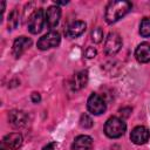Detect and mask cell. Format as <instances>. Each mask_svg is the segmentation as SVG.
I'll use <instances>...</instances> for the list:
<instances>
[{
	"label": "cell",
	"mask_w": 150,
	"mask_h": 150,
	"mask_svg": "<svg viewBox=\"0 0 150 150\" xmlns=\"http://www.w3.org/2000/svg\"><path fill=\"white\" fill-rule=\"evenodd\" d=\"M61 19V9L57 6H50L48 7L46 12V22L49 28H55Z\"/></svg>",
	"instance_id": "8fae6325"
},
{
	"label": "cell",
	"mask_w": 150,
	"mask_h": 150,
	"mask_svg": "<svg viewBox=\"0 0 150 150\" xmlns=\"http://www.w3.org/2000/svg\"><path fill=\"white\" fill-rule=\"evenodd\" d=\"M22 144V136L19 132H12L6 135L0 145V150H18Z\"/></svg>",
	"instance_id": "52a82bcc"
},
{
	"label": "cell",
	"mask_w": 150,
	"mask_h": 150,
	"mask_svg": "<svg viewBox=\"0 0 150 150\" xmlns=\"http://www.w3.org/2000/svg\"><path fill=\"white\" fill-rule=\"evenodd\" d=\"M84 30H86V23L83 21H74L73 23H70L67 27L64 33L68 38L74 39V38H77V36L82 35Z\"/></svg>",
	"instance_id": "9a60e30c"
},
{
	"label": "cell",
	"mask_w": 150,
	"mask_h": 150,
	"mask_svg": "<svg viewBox=\"0 0 150 150\" xmlns=\"http://www.w3.org/2000/svg\"><path fill=\"white\" fill-rule=\"evenodd\" d=\"M84 55H86V57H88V59L95 57V56H96V49H95L94 47H88V48L86 49V52H84Z\"/></svg>",
	"instance_id": "ffe728a7"
},
{
	"label": "cell",
	"mask_w": 150,
	"mask_h": 150,
	"mask_svg": "<svg viewBox=\"0 0 150 150\" xmlns=\"http://www.w3.org/2000/svg\"><path fill=\"white\" fill-rule=\"evenodd\" d=\"M132 5L129 1L125 0H118V1H110L108 6L105 7L104 18L108 23H114L122 19L127 13L130 12Z\"/></svg>",
	"instance_id": "6da1fadb"
},
{
	"label": "cell",
	"mask_w": 150,
	"mask_h": 150,
	"mask_svg": "<svg viewBox=\"0 0 150 150\" xmlns=\"http://www.w3.org/2000/svg\"><path fill=\"white\" fill-rule=\"evenodd\" d=\"M8 121L14 128H22L28 122V116L25 111L21 110H12L8 114Z\"/></svg>",
	"instance_id": "30bf717a"
},
{
	"label": "cell",
	"mask_w": 150,
	"mask_h": 150,
	"mask_svg": "<svg viewBox=\"0 0 150 150\" xmlns=\"http://www.w3.org/2000/svg\"><path fill=\"white\" fill-rule=\"evenodd\" d=\"M135 56L138 62L146 63L150 61V43L149 42H142L137 46L135 50Z\"/></svg>",
	"instance_id": "7c38bea8"
},
{
	"label": "cell",
	"mask_w": 150,
	"mask_h": 150,
	"mask_svg": "<svg viewBox=\"0 0 150 150\" xmlns=\"http://www.w3.org/2000/svg\"><path fill=\"white\" fill-rule=\"evenodd\" d=\"M87 108L93 115H101L105 111L107 105L102 96H100L96 93H93L87 101Z\"/></svg>",
	"instance_id": "5b68a950"
},
{
	"label": "cell",
	"mask_w": 150,
	"mask_h": 150,
	"mask_svg": "<svg viewBox=\"0 0 150 150\" xmlns=\"http://www.w3.org/2000/svg\"><path fill=\"white\" fill-rule=\"evenodd\" d=\"M139 34L144 38L150 36V18H144L139 25Z\"/></svg>",
	"instance_id": "e0dca14e"
},
{
	"label": "cell",
	"mask_w": 150,
	"mask_h": 150,
	"mask_svg": "<svg viewBox=\"0 0 150 150\" xmlns=\"http://www.w3.org/2000/svg\"><path fill=\"white\" fill-rule=\"evenodd\" d=\"M30 45H32V40L29 38H27V36H19V38H16L14 43H13V49H12L13 55L16 59L20 57L30 47Z\"/></svg>",
	"instance_id": "9c48e42d"
},
{
	"label": "cell",
	"mask_w": 150,
	"mask_h": 150,
	"mask_svg": "<svg viewBox=\"0 0 150 150\" xmlns=\"http://www.w3.org/2000/svg\"><path fill=\"white\" fill-rule=\"evenodd\" d=\"M91 40L95 42V43H100L102 40H103V30L101 27H96L91 30Z\"/></svg>",
	"instance_id": "ac0fdd59"
},
{
	"label": "cell",
	"mask_w": 150,
	"mask_h": 150,
	"mask_svg": "<svg viewBox=\"0 0 150 150\" xmlns=\"http://www.w3.org/2000/svg\"><path fill=\"white\" fill-rule=\"evenodd\" d=\"M61 41V36L55 30H50L47 34H45L43 36H41L38 41V48L41 50H46L49 48H54L56 46L60 45Z\"/></svg>",
	"instance_id": "3957f363"
},
{
	"label": "cell",
	"mask_w": 150,
	"mask_h": 150,
	"mask_svg": "<svg viewBox=\"0 0 150 150\" xmlns=\"http://www.w3.org/2000/svg\"><path fill=\"white\" fill-rule=\"evenodd\" d=\"M150 138V131L148 128L143 127V125H138V127H135L132 130H131V134H130V139L134 144H137V145H142L144 143H146Z\"/></svg>",
	"instance_id": "ba28073f"
},
{
	"label": "cell",
	"mask_w": 150,
	"mask_h": 150,
	"mask_svg": "<svg viewBox=\"0 0 150 150\" xmlns=\"http://www.w3.org/2000/svg\"><path fill=\"white\" fill-rule=\"evenodd\" d=\"M93 124H94V122H93V120H91V117H90L89 115H87V114H82V115H81L80 125H81L82 128L88 129V128H91Z\"/></svg>",
	"instance_id": "d6986e66"
},
{
	"label": "cell",
	"mask_w": 150,
	"mask_h": 150,
	"mask_svg": "<svg viewBox=\"0 0 150 150\" xmlns=\"http://www.w3.org/2000/svg\"><path fill=\"white\" fill-rule=\"evenodd\" d=\"M45 20H46V15H45V13H43V9H42V8L36 9V11L29 16V20H28V30H29L32 34H38V33H40L41 29H42V27H43Z\"/></svg>",
	"instance_id": "277c9868"
},
{
	"label": "cell",
	"mask_w": 150,
	"mask_h": 150,
	"mask_svg": "<svg viewBox=\"0 0 150 150\" xmlns=\"http://www.w3.org/2000/svg\"><path fill=\"white\" fill-rule=\"evenodd\" d=\"M127 130V124L122 118L112 116L108 118L104 124V132L110 138H118L121 137Z\"/></svg>",
	"instance_id": "7a4b0ae2"
},
{
	"label": "cell",
	"mask_w": 150,
	"mask_h": 150,
	"mask_svg": "<svg viewBox=\"0 0 150 150\" xmlns=\"http://www.w3.org/2000/svg\"><path fill=\"white\" fill-rule=\"evenodd\" d=\"M93 146V138L88 135H80L73 142V150H90Z\"/></svg>",
	"instance_id": "4fadbf2b"
},
{
	"label": "cell",
	"mask_w": 150,
	"mask_h": 150,
	"mask_svg": "<svg viewBox=\"0 0 150 150\" xmlns=\"http://www.w3.org/2000/svg\"><path fill=\"white\" fill-rule=\"evenodd\" d=\"M19 25V11L18 8H14L9 16H8V28L9 29H15Z\"/></svg>",
	"instance_id": "2e32d148"
},
{
	"label": "cell",
	"mask_w": 150,
	"mask_h": 150,
	"mask_svg": "<svg viewBox=\"0 0 150 150\" xmlns=\"http://www.w3.org/2000/svg\"><path fill=\"white\" fill-rule=\"evenodd\" d=\"M122 47V38L118 33L111 32L108 34L104 42V52L108 55H115Z\"/></svg>",
	"instance_id": "8992f818"
},
{
	"label": "cell",
	"mask_w": 150,
	"mask_h": 150,
	"mask_svg": "<svg viewBox=\"0 0 150 150\" xmlns=\"http://www.w3.org/2000/svg\"><path fill=\"white\" fill-rule=\"evenodd\" d=\"M30 98H32V101H33L34 103H39V102L41 101V96H40L39 93H33L32 96H30Z\"/></svg>",
	"instance_id": "44dd1931"
},
{
	"label": "cell",
	"mask_w": 150,
	"mask_h": 150,
	"mask_svg": "<svg viewBox=\"0 0 150 150\" xmlns=\"http://www.w3.org/2000/svg\"><path fill=\"white\" fill-rule=\"evenodd\" d=\"M56 148H57V144L55 142H50L43 148V150H56Z\"/></svg>",
	"instance_id": "7402d4cb"
},
{
	"label": "cell",
	"mask_w": 150,
	"mask_h": 150,
	"mask_svg": "<svg viewBox=\"0 0 150 150\" xmlns=\"http://www.w3.org/2000/svg\"><path fill=\"white\" fill-rule=\"evenodd\" d=\"M87 82H88V73H87V70H81V71H77L73 76V79L70 81V86H71L73 90H80L83 87H86Z\"/></svg>",
	"instance_id": "5bb4252c"
}]
</instances>
